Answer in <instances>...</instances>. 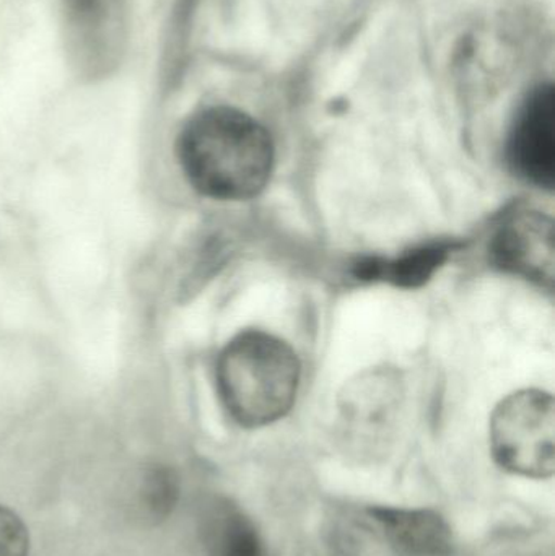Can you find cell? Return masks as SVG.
I'll return each mask as SVG.
<instances>
[{
	"label": "cell",
	"instance_id": "obj_1",
	"mask_svg": "<svg viewBox=\"0 0 555 556\" xmlns=\"http://www.w3.org/2000/svg\"><path fill=\"white\" fill-rule=\"evenodd\" d=\"M178 159L195 191L217 201H247L273 175V137L244 111L212 106L195 113L178 137Z\"/></svg>",
	"mask_w": 555,
	"mask_h": 556
},
{
	"label": "cell",
	"instance_id": "obj_2",
	"mask_svg": "<svg viewBox=\"0 0 555 556\" xmlns=\"http://www.w3.org/2000/svg\"><path fill=\"white\" fill-rule=\"evenodd\" d=\"M299 356L289 343L263 330H244L218 355V395L244 428L276 424L289 414L299 392Z\"/></svg>",
	"mask_w": 555,
	"mask_h": 556
},
{
	"label": "cell",
	"instance_id": "obj_3",
	"mask_svg": "<svg viewBox=\"0 0 555 556\" xmlns=\"http://www.w3.org/2000/svg\"><path fill=\"white\" fill-rule=\"evenodd\" d=\"M495 463L515 476L550 479L555 470L554 397L524 389L505 397L491 418Z\"/></svg>",
	"mask_w": 555,
	"mask_h": 556
},
{
	"label": "cell",
	"instance_id": "obj_4",
	"mask_svg": "<svg viewBox=\"0 0 555 556\" xmlns=\"http://www.w3.org/2000/svg\"><path fill=\"white\" fill-rule=\"evenodd\" d=\"M72 67L88 78L106 77L123 59L127 39L123 0H59Z\"/></svg>",
	"mask_w": 555,
	"mask_h": 556
},
{
	"label": "cell",
	"instance_id": "obj_5",
	"mask_svg": "<svg viewBox=\"0 0 555 556\" xmlns=\"http://www.w3.org/2000/svg\"><path fill=\"white\" fill-rule=\"evenodd\" d=\"M512 172L534 188L553 191L555 181V93L553 84L533 88L521 104L507 139Z\"/></svg>",
	"mask_w": 555,
	"mask_h": 556
},
{
	"label": "cell",
	"instance_id": "obj_6",
	"mask_svg": "<svg viewBox=\"0 0 555 556\" xmlns=\"http://www.w3.org/2000/svg\"><path fill=\"white\" fill-rule=\"evenodd\" d=\"M492 263L504 270L553 290L554 224L540 211H517L507 215L489 247Z\"/></svg>",
	"mask_w": 555,
	"mask_h": 556
},
{
	"label": "cell",
	"instance_id": "obj_7",
	"mask_svg": "<svg viewBox=\"0 0 555 556\" xmlns=\"http://www.w3.org/2000/svg\"><path fill=\"white\" fill-rule=\"evenodd\" d=\"M368 516L400 556H450L452 529L430 509L370 508Z\"/></svg>",
	"mask_w": 555,
	"mask_h": 556
},
{
	"label": "cell",
	"instance_id": "obj_8",
	"mask_svg": "<svg viewBox=\"0 0 555 556\" xmlns=\"http://www.w3.org/2000/svg\"><path fill=\"white\" fill-rule=\"evenodd\" d=\"M201 531L209 556H267L254 522L228 500L205 508Z\"/></svg>",
	"mask_w": 555,
	"mask_h": 556
},
{
	"label": "cell",
	"instance_id": "obj_9",
	"mask_svg": "<svg viewBox=\"0 0 555 556\" xmlns=\"http://www.w3.org/2000/svg\"><path fill=\"white\" fill-rule=\"evenodd\" d=\"M450 244H430L404 254L393 263H364L358 266V277L384 278L398 287H419L433 276L449 257Z\"/></svg>",
	"mask_w": 555,
	"mask_h": 556
},
{
	"label": "cell",
	"instance_id": "obj_10",
	"mask_svg": "<svg viewBox=\"0 0 555 556\" xmlns=\"http://www.w3.org/2000/svg\"><path fill=\"white\" fill-rule=\"evenodd\" d=\"M179 479L175 470L165 466L149 469L140 486V503L155 521L168 518L178 505Z\"/></svg>",
	"mask_w": 555,
	"mask_h": 556
},
{
	"label": "cell",
	"instance_id": "obj_11",
	"mask_svg": "<svg viewBox=\"0 0 555 556\" xmlns=\"http://www.w3.org/2000/svg\"><path fill=\"white\" fill-rule=\"evenodd\" d=\"M29 532L16 513L0 505V556H28Z\"/></svg>",
	"mask_w": 555,
	"mask_h": 556
}]
</instances>
